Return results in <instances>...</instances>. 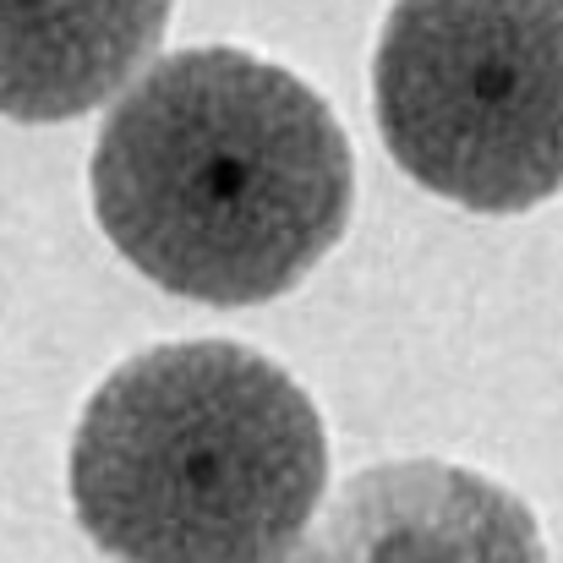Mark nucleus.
Here are the masks:
<instances>
[{"label": "nucleus", "mask_w": 563, "mask_h": 563, "mask_svg": "<svg viewBox=\"0 0 563 563\" xmlns=\"http://www.w3.org/2000/svg\"><path fill=\"white\" fill-rule=\"evenodd\" d=\"M66 482L115 563H290L329 487V432L252 345H154L82 405Z\"/></svg>", "instance_id": "obj_2"}, {"label": "nucleus", "mask_w": 563, "mask_h": 563, "mask_svg": "<svg viewBox=\"0 0 563 563\" xmlns=\"http://www.w3.org/2000/svg\"><path fill=\"white\" fill-rule=\"evenodd\" d=\"M394 165L471 213L563 191V0H394L373 55Z\"/></svg>", "instance_id": "obj_3"}, {"label": "nucleus", "mask_w": 563, "mask_h": 563, "mask_svg": "<svg viewBox=\"0 0 563 563\" xmlns=\"http://www.w3.org/2000/svg\"><path fill=\"white\" fill-rule=\"evenodd\" d=\"M88 187L115 252L159 290L257 307L334 252L356 165L345 126L296 71L202 44L115 99Z\"/></svg>", "instance_id": "obj_1"}, {"label": "nucleus", "mask_w": 563, "mask_h": 563, "mask_svg": "<svg viewBox=\"0 0 563 563\" xmlns=\"http://www.w3.org/2000/svg\"><path fill=\"white\" fill-rule=\"evenodd\" d=\"M170 0H0V115L77 121L154 60Z\"/></svg>", "instance_id": "obj_5"}, {"label": "nucleus", "mask_w": 563, "mask_h": 563, "mask_svg": "<svg viewBox=\"0 0 563 563\" xmlns=\"http://www.w3.org/2000/svg\"><path fill=\"white\" fill-rule=\"evenodd\" d=\"M290 563H548V548L504 482L443 460H394L351 476Z\"/></svg>", "instance_id": "obj_4"}]
</instances>
